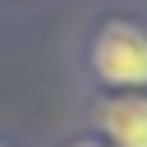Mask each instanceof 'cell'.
I'll list each match as a JSON object with an SVG mask.
<instances>
[{"instance_id":"cell-1","label":"cell","mask_w":147,"mask_h":147,"mask_svg":"<svg viewBox=\"0 0 147 147\" xmlns=\"http://www.w3.org/2000/svg\"><path fill=\"white\" fill-rule=\"evenodd\" d=\"M92 69L110 87H147V32L138 23H106L92 41Z\"/></svg>"},{"instance_id":"cell-3","label":"cell","mask_w":147,"mask_h":147,"mask_svg":"<svg viewBox=\"0 0 147 147\" xmlns=\"http://www.w3.org/2000/svg\"><path fill=\"white\" fill-rule=\"evenodd\" d=\"M74 147H101V142H74Z\"/></svg>"},{"instance_id":"cell-2","label":"cell","mask_w":147,"mask_h":147,"mask_svg":"<svg viewBox=\"0 0 147 147\" xmlns=\"http://www.w3.org/2000/svg\"><path fill=\"white\" fill-rule=\"evenodd\" d=\"M101 129L115 147H147V96H110L101 106Z\"/></svg>"}]
</instances>
